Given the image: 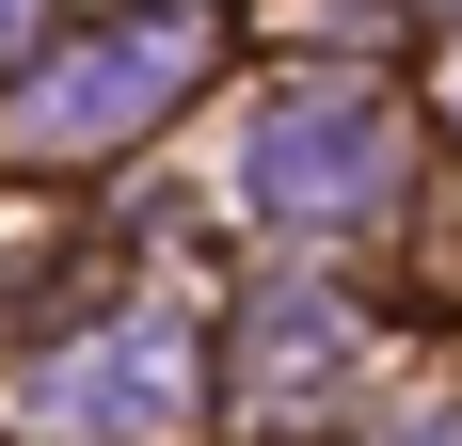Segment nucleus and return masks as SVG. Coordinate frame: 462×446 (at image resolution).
Returning <instances> with one entry per match:
<instances>
[{
	"label": "nucleus",
	"mask_w": 462,
	"mask_h": 446,
	"mask_svg": "<svg viewBox=\"0 0 462 446\" xmlns=\"http://www.w3.org/2000/svg\"><path fill=\"white\" fill-rule=\"evenodd\" d=\"M176 80H191V16H112V33H80L0 128L32 144V160H96V144H128L143 112H176Z\"/></svg>",
	"instance_id": "1"
},
{
	"label": "nucleus",
	"mask_w": 462,
	"mask_h": 446,
	"mask_svg": "<svg viewBox=\"0 0 462 446\" xmlns=\"http://www.w3.org/2000/svg\"><path fill=\"white\" fill-rule=\"evenodd\" d=\"M383 176H399V128H383L367 80H319L255 128V208L272 223H351V208H383Z\"/></svg>",
	"instance_id": "2"
},
{
	"label": "nucleus",
	"mask_w": 462,
	"mask_h": 446,
	"mask_svg": "<svg viewBox=\"0 0 462 446\" xmlns=\"http://www.w3.org/2000/svg\"><path fill=\"white\" fill-rule=\"evenodd\" d=\"M176 399H191V335L176 319H128L80 367H32V431H160Z\"/></svg>",
	"instance_id": "3"
},
{
	"label": "nucleus",
	"mask_w": 462,
	"mask_h": 446,
	"mask_svg": "<svg viewBox=\"0 0 462 446\" xmlns=\"http://www.w3.org/2000/svg\"><path fill=\"white\" fill-rule=\"evenodd\" d=\"M16 33H32V0H0V48H16Z\"/></svg>",
	"instance_id": "4"
}]
</instances>
